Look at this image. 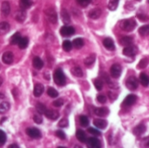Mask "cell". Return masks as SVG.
Masks as SVG:
<instances>
[{
    "mask_svg": "<svg viewBox=\"0 0 149 148\" xmlns=\"http://www.w3.org/2000/svg\"><path fill=\"white\" fill-rule=\"evenodd\" d=\"M136 21L134 18H129V19H124L120 22V28L125 31H132L135 29L136 27Z\"/></svg>",
    "mask_w": 149,
    "mask_h": 148,
    "instance_id": "6da1fadb",
    "label": "cell"
},
{
    "mask_svg": "<svg viewBox=\"0 0 149 148\" xmlns=\"http://www.w3.org/2000/svg\"><path fill=\"white\" fill-rule=\"evenodd\" d=\"M53 79H54L55 84L59 86H63L65 85V76L64 72H62V70H60V69H58L54 72Z\"/></svg>",
    "mask_w": 149,
    "mask_h": 148,
    "instance_id": "7a4b0ae2",
    "label": "cell"
},
{
    "mask_svg": "<svg viewBox=\"0 0 149 148\" xmlns=\"http://www.w3.org/2000/svg\"><path fill=\"white\" fill-rule=\"evenodd\" d=\"M45 16L47 17V19L52 23V24H56L58 21V15L56 10L53 8H48L45 11Z\"/></svg>",
    "mask_w": 149,
    "mask_h": 148,
    "instance_id": "3957f363",
    "label": "cell"
},
{
    "mask_svg": "<svg viewBox=\"0 0 149 148\" xmlns=\"http://www.w3.org/2000/svg\"><path fill=\"white\" fill-rule=\"evenodd\" d=\"M121 72H122V67L119 64H113L112 66H111V69H110V73H111V76L114 79H119L121 75Z\"/></svg>",
    "mask_w": 149,
    "mask_h": 148,
    "instance_id": "277c9868",
    "label": "cell"
},
{
    "mask_svg": "<svg viewBox=\"0 0 149 148\" xmlns=\"http://www.w3.org/2000/svg\"><path fill=\"white\" fill-rule=\"evenodd\" d=\"M138 85H139V82H138V79L134 77V76H131L129 77L127 81H126V86L131 90V91H134L138 88Z\"/></svg>",
    "mask_w": 149,
    "mask_h": 148,
    "instance_id": "5b68a950",
    "label": "cell"
},
{
    "mask_svg": "<svg viewBox=\"0 0 149 148\" xmlns=\"http://www.w3.org/2000/svg\"><path fill=\"white\" fill-rule=\"evenodd\" d=\"M138 52V48L136 45H128L126 46L123 50V54L127 57H134Z\"/></svg>",
    "mask_w": 149,
    "mask_h": 148,
    "instance_id": "8992f818",
    "label": "cell"
},
{
    "mask_svg": "<svg viewBox=\"0 0 149 148\" xmlns=\"http://www.w3.org/2000/svg\"><path fill=\"white\" fill-rule=\"evenodd\" d=\"M75 33V29L72 26L65 25L60 29V34L63 37H71Z\"/></svg>",
    "mask_w": 149,
    "mask_h": 148,
    "instance_id": "52a82bcc",
    "label": "cell"
},
{
    "mask_svg": "<svg viewBox=\"0 0 149 148\" xmlns=\"http://www.w3.org/2000/svg\"><path fill=\"white\" fill-rule=\"evenodd\" d=\"M26 133H27L28 136L31 137V139H36V140H38V139H40V138H41V133H40V131H39L38 128H34V127H32V128H28V129L26 130Z\"/></svg>",
    "mask_w": 149,
    "mask_h": 148,
    "instance_id": "ba28073f",
    "label": "cell"
},
{
    "mask_svg": "<svg viewBox=\"0 0 149 148\" xmlns=\"http://www.w3.org/2000/svg\"><path fill=\"white\" fill-rule=\"evenodd\" d=\"M87 147L90 148H100L101 147V143L97 138H89L86 140Z\"/></svg>",
    "mask_w": 149,
    "mask_h": 148,
    "instance_id": "9c48e42d",
    "label": "cell"
},
{
    "mask_svg": "<svg viewBox=\"0 0 149 148\" xmlns=\"http://www.w3.org/2000/svg\"><path fill=\"white\" fill-rule=\"evenodd\" d=\"M136 100H137V97L134 94H130L126 97V99L123 101V105L126 106H131L135 104Z\"/></svg>",
    "mask_w": 149,
    "mask_h": 148,
    "instance_id": "30bf717a",
    "label": "cell"
},
{
    "mask_svg": "<svg viewBox=\"0 0 149 148\" xmlns=\"http://www.w3.org/2000/svg\"><path fill=\"white\" fill-rule=\"evenodd\" d=\"M10 6L9 2L7 1L3 2L1 4V14L3 17H7L10 14Z\"/></svg>",
    "mask_w": 149,
    "mask_h": 148,
    "instance_id": "8fae6325",
    "label": "cell"
},
{
    "mask_svg": "<svg viewBox=\"0 0 149 148\" xmlns=\"http://www.w3.org/2000/svg\"><path fill=\"white\" fill-rule=\"evenodd\" d=\"M45 115L46 116V118H48L49 120H56L59 117V113H58V111H55V110H48V109L45 113Z\"/></svg>",
    "mask_w": 149,
    "mask_h": 148,
    "instance_id": "7c38bea8",
    "label": "cell"
},
{
    "mask_svg": "<svg viewBox=\"0 0 149 148\" xmlns=\"http://www.w3.org/2000/svg\"><path fill=\"white\" fill-rule=\"evenodd\" d=\"M103 44L105 46L106 49H107L108 51H114L115 50V44L113 41L112 38H107L103 40Z\"/></svg>",
    "mask_w": 149,
    "mask_h": 148,
    "instance_id": "4fadbf2b",
    "label": "cell"
},
{
    "mask_svg": "<svg viewBox=\"0 0 149 148\" xmlns=\"http://www.w3.org/2000/svg\"><path fill=\"white\" fill-rule=\"evenodd\" d=\"M2 60L6 65H10L13 62V54L10 51H6L2 56Z\"/></svg>",
    "mask_w": 149,
    "mask_h": 148,
    "instance_id": "5bb4252c",
    "label": "cell"
},
{
    "mask_svg": "<svg viewBox=\"0 0 149 148\" xmlns=\"http://www.w3.org/2000/svg\"><path fill=\"white\" fill-rule=\"evenodd\" d=\"M26 18V12L24 10H17L15 14V19L19 22V23H23Z\"/></svg>",
    "mask_w": 149,
    "mask_h": 148,
    "instance_id": "9a60e30c",
    "label": "cell"
},
{
    "mask_svg": "<svg viewBox=\"0 0 149 148\" xmlns=\"http://www.w3.org/2000/svg\"><path fill=\"white\" fill-rule=\"evenodd\" d=\"M94 113L100 117H106L109 113V109L107 107H99L94 109Z\"/></svg>",
    "mask_w": 149,
    "mask_h": 148,
    "instance_id": "2e32d148",
    "label": "cell"
},
{
    "mask_svg": "<svg viewBox=\"0 0 149 148\" xmlns=\"http://www.w3.org/2000/svg\"><path fill=\"white\" fill-rule=\"evenodd\" d=\"M101 13H102V10L100 8H95L89 11L88 16L92 19H98L101 16Z\"/></svg>",
    "mask_w": 149,
    "mask_h": 148,
    "instance_id": "e0dca14e",
    "label": "cell"
},
{
    "mask_svg": "<svg viewBox=\"0 0 149 148\" xmlns=\"http://www.w3.org/2000/svg\"><path fill=\"white\" fill-rule=\"evenodd\" d=\"M44 85L42 84H36L34 86V90H33V93L35 97H40L43 92H44Z\"/></svg>",
    "mask_w": 149,
    "mask_h": 148,
    "instance_id": "ac0fdd59",
    "label": "cell"
},
{
    "mask_svg": "<svg viewBox=\"0 0 149 148\" xmlns=\"http://www.w3.org/2000/svg\"><path fill=\"white\" fill-rule=\"evenodd\" d=\"M134 42V39L130 36H124L120 39V44L124 45V46H128L131 45Z\"/></svg>",
    "mask_w": 149,
    "mask_h": 148,
    "instance_id": "d6986e66",
    "label": "cell"
},
{
    "mask_svg": "<svg viewBox=\"0 0 149 148\" xmlns=\"http://www.w3.org/2000/svg\"><path fill=\"white\" fill-rule=\"evenodd\" d=\"M32 65L37 70H40L44 66V62H43V60L39 57H35L32 59Z\"/></svg>",
    "mask_w": 149,
    "mask_h": 148,
    "instance_id": "ffe728a7",
    "label": "cell"
},
{
    "mask_svg": "<svg viewBox=\"0 0 149 148\" xmlns=\"http://www.w3.org/2000/svg\"><path fill=\"white\" fill-rule=\"evenodd\" d=\"M146 130H147V128H146L145 125L141 124L134 129V134L136 136H141L146 132Z\"/></svg>",
    "mask_w": 149,
    "mask_h": 148,
    "instance_id": "44dd1931",
    "label": "cell"
},
{
    "mask_svg": "<svg viewBox=\"0 0 149 148\" xmlns=\"http://www.w3.org/2000/svg\"><path fill=\"white\" fill-rule=\"evenodd\" d=\"M94 125L100 128V129H105L107 126V121L105 120H101V119H96L93 120Z\"/></svg>",
    "mask_w": 149,
    "mask_h": 148,
    "instance_id": "7402d4cb",
    "label": "cell"
},
{
    "mask_svg": "<svg viewBox=\"0 0 149 148\" xmlns=\"http://www.w3.org/2000/svg\"><path fill=\"white\" fill-rule=\"evenodd\" d=\"M10 24L7 22H1L0 23V35H4L10 31Z\"/></svg>",
    "mask_w": 149,
    "mask_h": 148,
    "instance_id": "603a6c76",
    "label": "cell"
},
{
    "mask_svg": "<svg viewBox=\"0 0 149 148\" xmlns=\"http://www.w3.org/2000/svg\"><path fill=\"white\" fill-rule=\"evenodd\" d=\"M61 17H62V21H63L65 24H69V23L71 22L70 15H69L68 11H67L66 10H65V9H63V10H61Z\"/></svg>",
    "mask_w": 149,
    "mask_h": 148,
    "instance_id": "cb8c5ba5",
    "label": "cell"
},
{
    "mask_svg": "<svg viewBox=\"0 0 149 148\" xmlns=\"http://www.w3.org/2000/svg\"><path fill=\"white\" fill-rule=\"evenodd\" d=\"M76 137L78 139V140H79L82 143L86 142V135L85 133V132H83L82 130H77L76 132Z\"/></svg>",
    "mask_w": 149,
    "mask_h": 148,
    "instance_id": "d4e9b609",
    "label": "cell"
},
{
    "mask_svg": "<svg viewBox=\"0 0 149 148\" xmlns=\"http://www.w3.org/2000/svg\"><path fill=\"white\" fill-rule=\"evenodd\" d=\"M31 6V0H20L19 1V7L22 10H27Z\"/></svg>",
    "mask_w": 149,
    "mask_h": 148,
    "instance_id": "484cf974",
    "label": "cell"
},
{
    "mask_svg": "<svg viewBox=\"0 0 149 148\" xmlns=\"http://www.w3.org/2000/svg\"><path fill=\"white\" fill-rule=\"evenodd\" d=\"M21 35L19 32H16L15 34H13L10 38V44H17L19 40L21 39Z\"/></svg>",
    "mask_w": 149,
    "mask_h": 148,
    "instance_id": "4316f807",
    "label": "cell"
},
{
    "mask_svg": "<svg viewBox=\"0 0 149 148\" xmlns=\"http://www.w3.org/2000/svg\"><path fill=\"white\" fill-rule=\"evenodd\" d=\"M17 44H18L19 49H25V48H27V46L29 44V39H28V38H26V37L21 38V39L19 40V42H18Z\"/></svg>",
    "mask_w": 149,
    "mask_h": 148,
    "instance_id": "83f0119b",
    "label": "cell"
},
{
    "mask_svg": "<svg viewBox=\"0 0 149 148\" xmlns=\"http://www.w3.org/2000/svg\"><path fill=\"white\" fill-rule=\"evenodd\" d=\"M95 58H96V55L93 53V54H91L90 56H88V57L85 59L84 63H85V65H86V66H91L93 64H94Z\"/></svg>",
    "mask_w": 149,
    "mask_h": 148,
    "instance_id": "f1b7e54d",
    "label": "cell"
},
{
    "mask_svg": "<svg viewBox=\"0 0 149 148\" xmlns=\"http://www.w3.org/2000/svg\"><path fill=\"white\" fill-rule=\"evenodd\" d=\"M71 72H72V73L75 77L80 78V77L83 76V71H82V69L79 66H74V67H72V70H71Z\"/></svg>",
    "mask_w": 149,
    "mask_h": 148,
    "instance_id": "f546056e",
    "label": "cell"
},
{
    "mask_svg": "<svg viewBox=\"0 0 149 148\" xmlns=\"http://www.w3.org/2000/svg\"><path fill=\"white\" fill-rule=\"evenodd\" d=\"M140 81L141 83V85L145 87L148 86L149 85V77L145 74V73H141L140 76Z\"/></svg>",
    "mask_w": 149,
    "mask_h": 148,
    "instance_id": "4dcf8cb0",
    "label": "cell"
},
{
    "mask_svg": "<svg viewBox=\"0 0 149 148\" xmlns=\"http://www.w3.org/2000/svg\"><path fill=\"white\" fill-rule=\"evenodd\" d=\"M72 45L73 47H75L76 49H80L83 47L84 45V40L80 38H75L72 42Z\"/></svg>",
    "mask_w": 149,
    "mask_h": 148,
    "instance_id": "1f68e13d",
    "label": "cell"
},
{
    "mask_svg": "<svg viewBox=\"0 0 149 148\" xmlns=\"http://www.w3.org/2000/svg\"><path fill=\"white\" fill-rule=\"evenodd\" d=\"M139 33L142 37H147L149 35V24L143 25L139 29Z\"/></svg>",
    "mask_w": 149,
    "mask_h": 148,
    "instance_id": "d6a6232c",
    "label": "cell"
},
{
    "mask_svg": "<svg viewBox=\"0 0 149 148\" xmlns=\"http://www.w3.org/2000/svg\"><path fill=\"white\" fill-rule=\"evenodd\" d=\"M10 109V104L8 102H2L0 103V114H3L8 112Z\"/></svg>",
    "mask_w": 149,
    "mask_h": 148,
    "instance_id": "836d02e7",
    "label": "cell"
},
{
    "mask_svg": "<svg viewBox=\"0 0 149 148\" xmlns=\"http://www.w3.org/2000/svg\"><path fill=\"white\" fill-rule=\"evenodd\" d=\"M120 0H109V3L107 4V7L110 10H115L119 5Z\"/></svg>",
    "mask_w": 149,
    "mask_h": 148,
    "instance_id": "e575fe53",
    "label": "cell"
},
{
    "mask_svg": "<svg viewBox=\"0 0 149 148\" xmlns=\"http://www.w3.org/2000/svg\"><path fill=\"white\" fill-rule=\"evenodd\" d=\"M36 110H37V112L39 113V114H45V113L46 112V107H45V106L44 105V104H42V103H38L37 105H36Z\"/></svg>",
    "mask_w": 149,
    "mask_h": 148,
    "instance_id": "d590c367",
    "label": "cell"
},
{
    "mask_svg": "<svg viewBox=\"0 0 149 148\" xmlns=\"http://www.w3.org/2000/svg\"><path fill=\"white\" fill-rule=\"evenodd\" d=\"M62 47H63L64 51H70L72 49L73 45H72V42H70L69 40H65V41L63 42Z\"/></svg>",
    "mask_w": 149,
    "mask_h": 148,
    "instance_id": "8d00e7d4",
    "label": "cell"
},
{
    "mask_svg": "<svg viewBox=\"0 0 149 148\" xmlns=\"http://www.w3.org/2000/svg\"><path fill=\"white\" fill-rule=\"evenodd\" d=\"M79 122H80V125L83 126V127H86L88 126L89 125V120L86 116L85 115H82L79 117Z\"/></svg>",
    "mask_w": 149,
    "mask_h": 148,
    "instance_id": "74e56055",
    "label": "cell"
},
{
    "mask_svg": "<svg viewBox=\"0 0 149 148\" xmlns=\"http://www.w3.org/2000/svg\"><path fill=\"white\" fill-rule=\"evenodd\" d=\"M93 84H94V86L95 88L98 90V91H100L103 89V81L100 79H96L93 80Z\"/></svg>",
    "mask_w": 149,
    "mask_h": 148,
    "instance_id": "f35d334b",
    "label": "cell"
},
{
    "mask_svg": "<svg viewBox=\"0 0 149 148\" xmlns=\"http://www.w3.org/2000/svg\"><path fill=\"white\" fill-rule=\"evenodd\" d=\"M47 94L51 97V98H57L58 96V92L52 87H49L47 89Z\"/></svg>",
    "mask_w": 149,
    "mask_h": 148,
    "instance_id": "ab89813d",
    "label": "cell"
},
{
    "mask_svg": "<svg viewBox=\"0 0 149 148\" xmlns=\"http://www.w3.org/2000/svg\"><path fill=\"white\" fill-rule=\"evenodd\" d=\"M148 60L147 58H143L138 64V68L139 69H144L148 66Z\"/></svg>",
    "mask_w": 149,
    "mask_h": 148,
    "instance_id": "60d3db41",
    "label": "cell"
},
{
    "mask_svg": "<svg viewBox=\"0 0 149 148\" xmlns=\"http://www.w3.org/2000/svg\"><path fill=\"white\" fill-rule=\"evenodd\" d=\"M68 120L67 119H62L59 122H58V126L61 127V128H65V127H67L68 126Z\"/></svg>",
    "mask_w": 149,
    "mask_h": 148,
    "instance_id": "b9f144b4",
    "label": "cell"
},
{
    "mask_svg": "<svg viewBox=\"0 0 149 148\" xmlns=\"http://www.w3.org/2000/svg\"><path fill=\"white\" fill-rule=\"evenodd\" d=\"M92 0H77V3L79 4V6L81 7H86L88 6V4L91 3Z\"/></svg>",
    "mask_w": 149,
    "mask_h": 148,
    "instance_id": "7bdbcfd3",
    "label": "cell"
},
{
    "mask_svg": "<svg viewBox=\"0 0 149 148\" xmlns=\"http://www.w3.org/2000/svg\"><path fill=\"white\" fill-rule=\"evenodd\" d=\"M6 141V135L5 133L0 130V146H3Z\"/></svg>",
    "mask_w": 149,
    "mask_h": 148,
    "instance_id": "ee69618b",
    "label": "cell"
},
{
    "mask_svg": "<svg viewBox=\"0 0 149 148\" xmlns=\"http://www.w3.org/2000/svg\"><path fill=\"white\" fill-rule=\"evenodd\" d=\"M97 100H98L100 103L104 104V103H106V101H107V96L104 95V94H99V95L97 96Z\"/></svg>",
    "mask_w": 149,
    "mask_h": 148,
    "instance_id": "f6af8a7d",
    "label": "cell"
},
{
    "mask_svg": "<svg viewBox=\"0 0 149 148\" xmlns=\"http://www.w3.org/2000/svg\"><path fill=\"white\" fill-rule=\"evenodd\" d=\"M88 132H89L91 134H93V135H96V136L101 135V133H100L99 130H97V129H95V128H93V127H90V128L88 129Z\"/></svg>",
    "mask_w": 149,
    "mask_h": 148,
    "instance_id": "bcb514c9",
    "label": "cell"
},
{
    "mask_svg": "<svg viewBox=\"0 0 149 148\" xmlns=\"http://www.w3.org/2000/svg\"><path fill=\"white\" fill-rule=\"evenodd\" d=\"M63 104H64V100H63L62 99H56V100L52 103V105H53L54 106H56V107H60V106H63Z\"/></svg>",
    "mask_w": 149,
    "mask_h": 148,
    "instance_id": "7dc6e473",
    "label": "cell"
},
{
    "mask_svg": "<svg viewBox=\"0 0 149 148\" xmlns=\"http://www.w3.org/2000/svg\"><path fill=\"white\" fill-rule=\"evenodd\" d=\"M56 136H57L58 139H60V140H65V133H64L63 131H61V130H58V131L56 132Z\"/></svg>",
    "mask_w": 149,
    "mask_h": 148,
    "instance_id": "c3c4849f",
    "label": "cell"
},
{
    "mask_svg": "<svg viewBox=\"0 0 149 148\" xmlns=\"http://www.w3.org/2000/svg\"><path fill=\"white\" fill-rule=\"evenodd\" d=\"M33 120H34V121H35V123H37V124H42V122H43V119H42V117H41L40 115H38V114L34 115V117H33Z\"/></svg>",
    "mask_w": 149,
    "mask_h": 148,
    "instance_id": "681fc988",
    "label": "cell"
},
{
    "mask_svg": "<svg viewBox=\"0 0 149 148\" xmlns=\"http://www.w3.org/2000/svg\"><path fill=\"white\" fill-rule=\"evenodd\" d=\"M137 17H138L141 21H142V22L148 21L149 18L148 16H147V15H145V14H138V15H137Z\"/></svg>",
    "mask_w": 149,
    "mask_h": 148,
    "instance_id": "f907efd6",
    "label": "cell"
},
{
    "mask_svg": "<svg viewBox=\"0 0 149 148\" xmlns=\"http://www.w3.org/2000/svg\"><path fill=\"white\" fill-rule=\"evenodd\" d=\"M141 143H142V145H143L144 147H149V137L144 138V139L142 140Z\"/></svg>",
    "mask_w": 149,
    "mask_h": 148,
    "instance_id": "816d5d0a",
    "label": "cell"
},
{
    "mask_svg": "<svg viewBox=\"0 0 149 148\" xmlns=\"http://www.w3.org/2000/svg\"><path fill=\"white\" fill-rule=\"evenodd\" d=\"M108 97H109L112 100H113V99H117V95H116L115 93L112 92H108Z\"/></svg>",
    "mask_w": 149,
    "mask_h": 148,
    "instance_id": "f5cc1de1",
    "label": "cell"
},
{
    "mask_svg": "<svg viewBox=\"0 0 149 148\" xmlns=\"http://www.w3.org/2000/svg\"><path fill=\"white\" fill-rule=\"evenodd\" d=\"M9 148H18V146L17 145H10V146H9Z\"/></svg>",
    "mask_w": 149,
    "mask_h": 148,
    "instance_id": "db71d44e",
    "label": "cell"
},
{
    "mask_svg": "<svg viewBox=\"0 0 149 148\" xmlns=\"http://www.w3.org/2000/svg\"><path fill=\"white\" fill-rule=\"evenodd\" d=\"M2 84H3V79L0 77V86L2 85Z\"/></svg>",
    "mask_w": 149,
    "mask_h": 148,
    "instance_id": "11a10c76",
    "label": "cell"
},
{
    "mask_svg": "<svg viewBox=\"0 0 149 148\" xmlns=\"http://www.w3.org/2000/svg\"><path fill=\"white\" fill-rule=\"evenodd\" d=\"M137 1H141V0H137Z\"/></svg>",
    "mask_w": 149,
    "mask_h": 148,
    "instance_id": "9f6ffc18",
    "label": "cell"
},
{
    "mask_svg": "<svg viewBox=\"0 0 149 148\" xmlns=\"http://www.w3.org/2000/svg\"><path fill=\"white\" fill-rule=\"evenodd\" d=\"M148 3H149V0H148Z\"/></svg>",
    "mask_w": 149,
    "mask_h": 148,
    "instance_id": "6f0895ef",
    "label": "cell"
}]
</instances>
